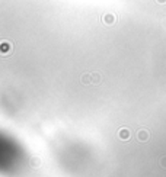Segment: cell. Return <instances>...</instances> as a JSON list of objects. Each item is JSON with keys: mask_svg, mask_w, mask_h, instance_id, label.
Segmentation results:
<instances>
[{"mask_svg": "<svg viewBox=\"0 0 166 177\" xmlns=\"http://www.w3.org/2000/svg\"><path fill=\"white\" fill-rule=\"evenodd\" d=\"M149 137H150V134H149V131H146V129H140L137 132V139H138V141H141V142L147 141Z\"/></svg>", "mask_w": 166, "mask_h": 177, "instance_id": "6da1fadb", "label": "cell"}, {"mask_svg": "<svg viewBox=\"0 0 166 177\" xmlns=\"http://www.w3.org/2000/svg\"><path fill=\"white\" fill-rule=\"evenodd\" d=\"M118 137L123 139V141H128V138H130V131L127 129V128H123V129L118 131Z\"/></svg>", "mask_w": 166, "mask_h": 177, "instance_id": "7a4b0ae2", "label": "cell"}, {"mask_svg": "<svg viewBox=\"0 0 166 177\" xmlns=\"http://www.w3.org/2000/svg\"><path fill=\"white\" fill-rule=\"evenodd\" d=\"M160 164H162L163 167H166V157H162V158H160Z\"/></svg>", "mask_w": 166, "mask_h": 177, "instance_id": "3957f363", "label": "cell"}]
</instances>
